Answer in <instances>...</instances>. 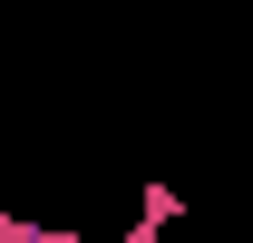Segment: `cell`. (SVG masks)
<instances>
[{
	"mask_svg": "<svg viewBox=\"0 0 253 243\" xmlns=\"http://www.w3.org/2000/svg\"><path fill=\"white\" fill-rule=\"evenodd\" d=\"M0 243H88V234H59V224H30V214H0Z\"/></svg>",
	"mask_w": 253,
	"mask_h": 243,
	"instance_id": "cell-1",
	"label": "cell"
}]
</instances>
